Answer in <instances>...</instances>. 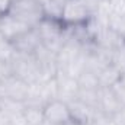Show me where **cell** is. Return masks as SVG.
<instances>
[{"label":"cell","mask_w":125,"mask_h":125,"mask_svg":"<svg viewBox=\"0 0 125 125\" xmlns=\"http://www.w3.org/2000/svg\"><path fill=\"white\" fill-rule=\"evenodd\" d=\"M0 18H1V16H0Z\"/></svg>","instance_id":"cell-16"},{"label":"cell","mask_w":125,"mask_h":125,"mask_svg":"<svg viewBox=\"0 0 125 125\" xmlns=\"http://www.w3.org/2000/svg\"><path fill=\"white\" fill-rule=\"evenodd\" d=\"M13 48L18 54H26L31 55L35 52V50L41 45V36L36 31V28H32L19 38H16L13 42Z\"/></svg>","instance_id":"cell-5"},{"label":"cell","mask_w":125,"mask_h":125,"mask_svg":"<svg viewBox=\"0 0 125 125\" xmlns=\"http://www.w3.org/2000/svg\"><path fill=\"white\" fill-rule=\"evenodd\" d=\"M108 28L119 36L125 38V16H118V15H111L108 21Z\"/></svg>","instance_id":"cell-10"},{"label":"cell","mask_w":125,"mask_h":125,"mask_svg":"<svg viewBox=\"0 0 125 125\" xmlns=\"http://www.w3.org/2000/svg\"><path fill=\"white\" fill-rule=\"evenodd\" d=\"M29 29H32L29 25L12 16L10 13H6L0 18V33L10 42H13L16 38H19L21 35H23Z\"/></svg>","instance_id":"cell-4"},{"label":"cell","mask_w":125,"mask_h":125,"mask_svg":"<svg viewBox=\"0 0 125 125\" xmlns=\"http://www.w3.org/2000/svg\"><path fill=\"white\" fill-rule=\"evenodd\" d=\"M124 108L122 102L116 97L111 87H99V100H97V109L102 114L114 115L118 111Z\"/></svg>","instance_id":"cell-6"},{"label":"cell","mask_w":125,"mask_h":125,"mask_svg":"<svg viewBox=\"0 0 125 125\" xmlns=\"http://www.w3.org/2000/svg\"><path fill=\"white\" fill-rule=\"evenodd\" d=\"M84 125H97L94 121H92V122H89V124H84Z\"/></svg>","instance_id":"cell-15"},{"label":"cell","mask_w":125,"mask_h":125,"mask_svg":"<svg viewBox=\"0 0 125 125\" xmlns=\"http://www.w3.org/2000/svg\"><path fill=\"white\" fill-rule=\"evenodd\" d=\"M121 77H122V73L112 62L108 64L106 67H103L97 73V79H99V86L100 87H112Z\"/></svg>","instance_id":"cell-7"},{"label":"cell","mask_w":125,"mask_h":125,"mask_svg":"<svg viewBox=\"0 0 125 125\" xmlns=\"http://www.w3.org/2000/svg\"><path fill=\"white\" fill-rule=\"evenodd\" d=\"M77 82H79V87L80 89H99V79H97V73L90 71V70H83L79 77H77Z\"/></svg>","instance_id":"cell-9"},{"label":"cell","mask_w":125,"mask_h":125,"mask_svg":"<svg viewBox=\"0 0 125 125\" xmlns=\"http://www.w3.org/2000/svg\"><path fill=\"white\" fill-rule=\"evenodd\" d=\"M13 76V70H12V64L7 60H0V82L6 80L7 77Z\"/></svg>","instance_id":"cell-13"},{"label":"cell","mask_w":125,"mask_h":125,"mask_svg":"<svg viewBox=\"0 0 125 125\" xmlns=\"http://www.w3.org/2000/svg\"><path fill=\"white\" fill-rule=\"evenodd\" d=\"M111 15L125 16V0H109Z\"/></svg>","instance_id":"cell-12"},{"label":"cell","mask_w":125,"mask_h":125,"mask_svg":"<svg viewBox=\"0 0 125 125\" xmlns=\"http://www.w3.org/2000/svg\"><path fill=\"white\" fill-rule=\"evenodd\" d=\"M16 54L13 44L10 41H7L1 33H0V60H7L10 61L13 58V55Z\"/></svg>","instance_id":"cell-11"},{"label":"cell","mask_w":125,"mask_h":125,"mask_svg":"<svg viewBox=\"0 0 125 125\" xmlns=\"http://www.w3.org/2000/svg\"><path fill=\"white\" fill-rule=\"evenodd\" d=\"M23 118L26 125H44L45 122L42 106H36V105H26L23 111Z\"/></svg>","instance_id":"cell-8"},{"label":"cell","mask_w":125,"mask_h":125,"mask_svg":"<svg viewBox=\"0 0 125 125\" xmlns=\"http://www.w3.org/2000/svg\"><path fill=\"white\" fill-rule=\"evenodd\" d=\"M44 119L51 125H67L73 122V116L68 108V103L61 99H52L42 106Z\"/></svg>","instance_id":"cell-2"},{"label":"cell","mask_w":125,"mask_h":125,"mask_svg":"<svg viewBox=\"0 0 125 125\" xmlns=\"http://www.w3.org/2000/svg\"><path fill=\"white\" fill-rule=\"evenodd\" d=\"M90 12L84 0H67L61 10V22L64 25H82L90 18Z\"/></svg>","instance_id":"cell-3"},{"label":"cell","mask_w":125,"mask_h":125,"mask_svg":"<svg viewBox=\"0 0 125 125\" xmlns=\"http://www.w3.org/2000/svg\"><path fill=\"white\" fill-rule=\"evenodd\" d=\"M9 13L31 28H35L45 18L39 0H13Z\"/></svg>","instance_id":"cell-1"},{"label":"cell","mask_w":125,"mask_h":125,"mask_svg":"<svg viewBox=\"0 0 125 125\" xmlns=\"http://www.w3.org/2000/svg\"><path fill=\"white\" fill-rule=\"evenodd\" d=\"M124 108H125V106H124Z\"/></svg>","instance_id":"cell-17"},{"label":"cell","mask_w":125,"mask_h":125,"mask_svg":"<svg viewBox=\"0 0 125 125\" xmlns=\"http://www.w3.org/2000/svg\"><path fill=\"white\" fill-rule=\"evenodd\" d=\"M12 3H13V0H0V16L9 13V10L12 7Z\"/></svg>","instance_id":"cell-14"}]
</instances>
